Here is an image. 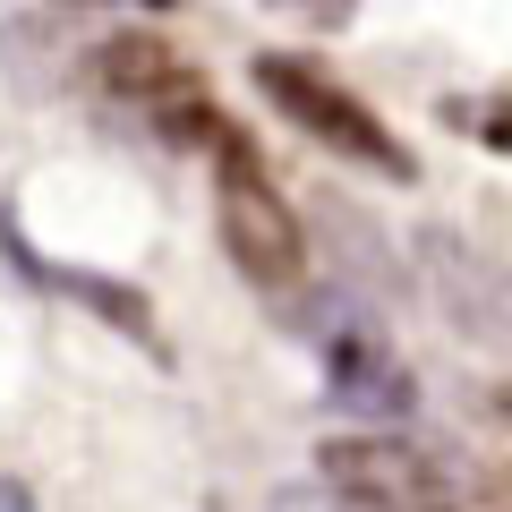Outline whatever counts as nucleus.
<instances>
[{"label": "nucleus", "instance_id": "f257e3e1", "mask_svg": "<svg viewBox=\"0 0 512 512\" xmlns=\"http://www.w3.org/2000/svg\"><path fill=\"white\" fill-rule=\"evenodd\" d=\"M214 222H222V248H231V265L248 282H265V291H291L299 265H308V231H299V214L274 197V180L256 171L248 137H239L231 120L214 128Z\"/></svg>", "mask_w": 512, "mask_h": 512}, {"label": "nucleus", "instance_id": "f03ea898", "mask_svg": "<svg viewBox=\"0 0 512 512\" xmlns=\"http://www.w3.org/2000/svg\"><path fill=\"white\" fill-rule=\"evenodd\" d=\"M256 86L274 94L282 120H299L316 146L342 154V163H367V171H384V180H410V171H419L402 137H393V128H384L350 86H333L316 60H299V52H256Z\"/></svg>", "mask_w": 512, "mask_h": 512}, {"label": "nucleus", "instance_id": "7ed1b4c3", "mask_svg": "<svg viewBox=\"0 0 512 512\" xmlns=\"http://www.w3.org/2000/svg\"><path fill=\"white\" fill-rule=\"evenodd\" d=\"M419 282L461 342L512 359V265L504 256L470 248L461 231H419Z\"/></svg>", "mask_w": 512, "mask_h": 512}, {"label": "nucleus", "instance_id": "20e7f679", "mask_svg": "<svg viewBox=\"0 0 512 512\" xmlns=\"http://www.w3.org/2000/svg\"><path fill=\"white\" fill-rule=\"evenodd\" d=\"M94 86H103L111 103H128V111H154L171 137H205V146H214V128H222L214 111H205V77L188 69L154 26H120V35L103 43V60H94Z\"/></svg>", "mask_w": 512, "mask_h": 512}, {"label": "nucleus", "instance_id": "39448f33", "mask_svg": "<svg viewBox=\"0 0 512 512\" xmlns=\"http://www.w3.org/2000/svg\"><path fill=\"white\" fill-rule=\"evenodd\" d=\"M316 478L342 504H367V512H427L436 504V453L410 436H333L316 453Z\"/></svg>", "mask_w": 512, "mask_h": 512}, {"label": "nucleus", "instance_id": "423d86ee", "mask_svg": "<svg viewBox=\"0 0 512 512\" xmlns=\"http://www.w3.org/2000/svg\"><path fill=\"white\" fill-rule=\"evenodd\" d=\"M325 402L350 410V419H402L410 410V367L367 325H342V333H325Z\"/></svg>", "mask_w": 512, "mask_h": 512}, {"label": "nucleus", "instance_id": "0eeeda50", "mask_svg": "<svg viewBox=\"0 0 512 512\" xmlns=\"http://www.w3.org/2000/svg\"><path fill=\"white\" fill-rule=\"evenodd\" d=\"M427 512H512V470L487 453H436V504Z\"/></svg>", "mask_w": 512, "mask_h": 512}, {"label": "nucleus", "instance_id": "6e6552de", "mask_svg": "<svg viewBox=\"0 0 512 512\" xmlns=\"http://www.w3.org/2000/svg\"><path fill=\"white\" fill-rule=\"evenodd\" d=\"M487 410H495V427H504V436H512V376H504V384H495V393H487Z\"/></svg>", "mask_w": 512, "mask_h": 512}, {"label": "nucleus", "instance_id": "1a4fd4ad", "mask_svg": "<svg viewBox=\"0 0 512 512\" xmlns=\"http://www.w3.org/2000/svg\"><path fill=\"white\" fill-rule=\"evenodd\" d=\"M342 512H367V504H342Z\"/></svg>", "mask_w": 512, "mask_h": 512}]
</instances>
